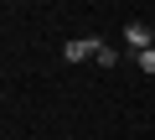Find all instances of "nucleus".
Instances as JSON below:
<instances>
[{"mask_svg":"<svg viewBox=\"0 0 155 140\" xmlns=\"http://www.w3.org/2000/svg\"><path fill=\"white\" fill-rule=\"evenodd\" d=\"M98 47H104L98 36H72V42L62 47V62H72V67H78V62H93V57H98Z\"/></svg>","mask_w":155,"mask_h":140,"instance_id":"nucleus-1","label":"nucleus"},{"mask_svg":"<svg viewBox=\"0 0 155 140\" xmlns=\"http://www.w3.org/2000/svg\"><path fill=\"white\" fill-rule=\"evenodd\" d=\"M124 47H129V52H145V47H155V31L140 26V21H129V26H124Z\"/></svg>","mask_w":155,"mask_h":140,"instance_id":"nucleus-2","label":"nucleus"},{"mask_svg":"<svg viewBox=\"0 0 155 140\" xmlns=\"http://www.w3.org/2000/svg\"><path fill=\"white\" fill-rule=\"evenodd\" d=\"M134 67H140V73H150V78H155V47H145V52H134Z\"/></svg>","mask_w":155,"mask_h":140,"instance_id":"nucleus-3","label":"nucleus"},{"mask_svg":"<svg viewBox=\"0 0 155 140\" xmlns=\"http://www.w3.org/2000/svg\"><path fill=\"white\" fill-rule=\"evenodd\" d=\"M98 67H104V73H109V67H119V47H98V57H93Z\"/></svg>","mask_w":155,"mask_h":140,"instance_id":"nucleus-4","label":"nucleus"}]
</instances>
